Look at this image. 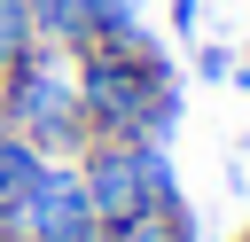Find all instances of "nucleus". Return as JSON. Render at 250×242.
<instances>
[{
	"label": "nucleus",
	"instance_id": "nucleus-1",
	"mask_svg": "<svg viewBox=\"0 0 250 242\" xmlns=\"http://www.w3.org/2000/svg\"><path fill=\"white\" fill-rule=\"evenodd\" d=\"M70 70H78V109H86L94 141H172V125H180V70L148 39V23L125 31V39H86L70 55Z\"/></svg>",
	"mask_w": 250,
	"mask_h": 242
},
{
	"label": "nucleus",
	"instance_id": "nucleus-2",
	"mask_svg": "<svg viewBox=\"0 0 250 242\" xmlns=\"http://www.w3.org/2000/svg\"><path fill=\"white\" fill-rule=\"evenodd\" d=\"M0 117L47 148V156H78L94 133H86V109H78V70L62 47H31L23 62H8V86H0Z\"/></svg>",
	"mask_w": 250,
	"mask_h": 242
},
{
	"label": "nucleus",
	"instance_id": "nucleus-3",
	"mask_svg": "<svg viewBox=\"0 0 250 242\" xmlns=\"http://www.w3.org/2000/svg\"><path fill=\"white\" fill-rule=\"evenodd\" d=\"M70 164H78V187H86V203H94L102 226L141 219V211H156V203L180 195L164 141H86Z\"/></svg>",
	"mask_w": 250,
	"mask_h": 242
},
{
	"label": "nucleus",
	"instance_id": "nucleus-4",
	"mask_svg": "<svg viewBox=\"0 0 250 242\" xmlns=\"http://www.w3.org/2000/svg\"><path fill=\"white\" fill-rule=\"evenodd\" d=\"M23 8H31V39H39V47L78 55V47L94 39V8H86V0H23Z\"/></svg>",
	"mask_w": 250,
	"mask_h": 242
},
{
	"label": "nucleus",
	"instance_id": "nucleus-5",
	"mask_svg": "<svg viewBox=\"0 0 250 242\" xmlns=\"http://www.w3.org/2000/svg\"><path fill=\"white\" fill-rule=\"evenodd\" d=\"M102 242H195V211L172 195V203H156V211H141V219L102 226Z\"/></svg>",
	"mask_w": 250,
	"mask_h": 242
},
{
	"label": "nucleus",
	"instance_id": "nucleus-6",
	"mask_svg": "<svg viewBox=\"0 0 250 242\" xmlns=\"http://www.w3.org/2000/svg\"><path fill=\"white\" fill-rule=\"evenodd\" d=\"M39 172H47V148H31L16 125H0V203H8V195H23Z\"/></svg>",
	"mask_w": 250,
	"mask_h": 242
},
{
	"label": "nucleus",
	"instance_id": "nucleus-7",
	"mask_svg": "<svg viewBox=\"0 0 250 242\" xmlns=\"http://www.w3.org/2000/svg\"><path fill=\"white\" fill-rule=\"evenodd\" d=\"M39 39H31V8L23 0H0V62H23Z\"/></svg>",
	"mask_w": 250,
	"mask_h": 242
},
{
	"label": "nucleus",
	"instance_id": "nucleus-8",
	"mask_svg": "<svg viewBox=\"0 0 250 242\" xmlns=\"http://www.w3.org/2000/svg\"><path fill=\"white\" fill-rule=\"evenodd\" d=\"M94 8V39H125L141 31V0H86Z\"/></svg>",
	"mask_w": 250,
	"mask_h": 242
},
{
	"label": "nucleus",
	"instance_id": "nucleus-9",
	"mask_svg": "<svg viewBox=\"0 0 250 242\" xmlns=\"http://www.w3.org/2000/svg\"><path fill=\"white\" fill-rule=\"evenodd\" d=\"M195 70L219 86V78H234V55H227V47H203V55H195Z\"/></svg>",
	"mask_w": 250,
	"mask_h": 242
},
{
	"label": "nucleus",
	"instance_id": "nucleus-10",
	"mask_svg": "<svg viewBox=\"0 0 250 242\" xmlns=\"http://www.w3.org/2000/svg\"><path fill=\"white\" fill-rule=\"evenodd\" d=\"M195 8L203 0H172V31H195Z\"/></svg>",
	"mask_w": 250,
	"mask_h": 242
},
{
	"label": "nucleus",
	"instance_id": "nucleus-11",
	"mask_svg": "<svg viewBox=\"0 0 250 242\" xmlns=\"http://www.w3.org/2000/svg\"><path fill=\"white\" fill-rule=\"evenodd\" d=\"M234 78H242V86H250V47H242V55H234Z\"/></svg>",
	"mask_w": 250,
	"mask_h": 242
},
{
	"label": "nucleus",
	"instance_id": "nucleus-12",
	"mask_svg": "<svg viewBox=\"0 0 250 242\" xmlns=\"http://www.w3.org/2000/svg\"><path fill=\"white\" fill-rule=\"evenodd\" d=\"M0 86H8V62H0Z\"/></svg>",
	"mask_w": 250,
	"mask_h": 242
},
{
	"label": "nucleus",
	"instance_id": "nucleus-13",
	"mask_svg": "<svg viewBox=\"0 0 250 242\" xmlns=\"http://www.w3.org/2000/svg\"><path fill=\"white\" fill-rule=\"evenodd\" d=\"M234 242H250V226H242V234H234Z\"/></svg>",
	"mask_w": 250,
	"mask_h": 242
}]
</instances>
